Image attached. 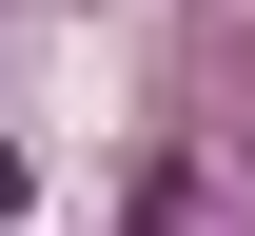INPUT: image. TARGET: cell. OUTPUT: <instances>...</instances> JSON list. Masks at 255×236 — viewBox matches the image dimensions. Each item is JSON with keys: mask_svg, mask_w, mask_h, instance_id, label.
I'll return each mask as SVG.
<instances>
[{"mask_svg": "<svg viewBox=\"0 0 255 236\" xmlns=\"http://www.w3.org/2000/svg\"><path fill=\"white\" fill-rule=\"evenodd\" d=\"M0 236H20V158H0Z\"/></svg>", "mask_w": 255, "mask_h": 236, "instance_id": "6da1fadb", "label": "cell"}]
</instances>
